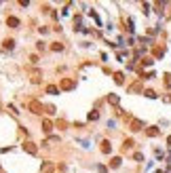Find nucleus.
I'll list each match as a JSON object with an SVG mask.
<instances>
[{
	"label": "nucleus",
	"instance_id": "obj_2",
	"mask_svg": "<svg viewBox=\"0 0 171 173\" xmlns=\"http://www.w3.org/2000/svg\"><path fill=\"white\" fill-rule=\"evenodd\" d=\"M30 112H34V114H42V104H40V101H30Z\"/></svg>",
	"mask_w": 171,
	"mask_h": 173
},
{
	"label": "nucleus",
	"instance_id": "obj_18",
	"mask_svg": "<svg viewBox=\"0 0 171 173\" xmlns=\"http://www.w3.org/2000/svg\"><path fill=\"white\" fill-rule=\"evenodd\" d=\"M131 146H133V139H125V144H122V150L127 152V150H129Z\"/></svg>",
	"mask_w": 171,
	"mask_h": 173
},
{
	"label": "nucleus",
	"instance_id": "obj_10",
	"mask_svg": "<svg viewBox=\"0 0 171 173\" xmlns=\"http://www.w3.org/2000/svg\"><path fill=\"white\" fill-rule=\"evenodd\" d=\"M120 163H122L120 156H114V158L110 160V167H112V169H116V167H120Z\"/></svg>",
	"mask_w": 171,
	"mask_h": 173
},
{
	"label": "nucleus",
	"instance_id": "obj_8",
	"mask_svg": "<svg viewBox=\"0 0 171 173\" xmlns=\"http://www.w3.org/2000/svg\"><path fill=\"white\" fill-rule=\"evenodd\" d=\"M146 133L150 135V137H156V135L161 133V131H158V127H148V129H146Z\"/></svg>",
	"mask_w": 171,
	"mask_h": 173
},
{
	"label": "nucleus",
	"instance_id": "obj_19",
	"mask_svg": "<svg viewBox=\"0 0 171 173\" xmlns=\"http://www.w3.org/2000/svg\"><path fill=\"white\" fill-rule=\"evenodd\" d=\"M51 49H53V51H63V45H59V42H53Z\"/></svg>",
	"mask_w": 171,
	"mask_h": 173
},
{
	"label": "nucleus",
	"instance_id": "obj_6",
	"mask_svg": "<svg viewBox=\"0 0 171 173\" xmlns=\"http://www.w3.org/2000/svg\"><path fill=\"white\" fill-rule=\"evenodd\" d=\"M101 152H104V154H110V152H112V144L108 142V139H104V142H101Z\"/></svg>",
	"mask_w": 171,
	"mask_h": 173
},
{
	"label": "nucleus",
	"instance_id": "obj_11",
	"mask_svg": "<svg viewBox=\"0 0 171 173\" xmlns=\"http://www.w3.org/2000/svg\"><path fill=\"white\" fill-rule=\"evenodd\" d=\"M47 93H49V95H57V93H59V89H57L55 85H49V86H47Z\"/></svg>",
	"mask_w": 171,
	"mask_h": 173
},
{
	"label": "nucleus",
	"instance_id": "obj_24",
	"mask_svg": "<svg viewBox=\"0 0 171 173\" xmlns=\"http://www.w3.org/2000/svg\"><path fill=\"white\" fill-rule=\"evenodd\" d=\"M133 158H135V160H144V154H142V152H135V156H133Z\"/></svg>",
	"mask_w": 171,
	"mask_h": 173
},
{
	"label": "nucleus",
	"instance_id": "obj_25",
	"mask_svg": "<svg viewBox=\"0 0 171 173\" xmlns=\"http://www.w3.org/2000/svg\"><path fill=\"white\" fill-rule=\"evenodd\" d=\"M167 144H169V146H171V135H169V137H167Z\"/></svg>",
	"mask_w": 171,
	"mask_h": 173
},
{
	"label": "nucleus",
	"instance_id": "obj_22",
	"mask_svg": "<svg viewBox=\"0 0 171 173\" xmlns=\"http://www.w3.org/2000/svg\"><path fill=\"white\" fill-rule=\"evenodd\" d=\"M144 95H146V97H150V99H154V97H156V93H154V91H152V89H148V91H146V93H144Z\"/></svg>",
	"mask_w": 171,
	"mask_h": 173
},
{
	"label": "nucleus",
	"instance_id": "obj_7",
	"mask_svg": "<svg viewBox=\"0 0 171 173\" xmlns=\"http://www.w3.org/2000/svg\"><path fill=\"white\" fill-rule=\"evenodd\" d=\"M114 83L122 85V83H125V74H122V72H114Z\"/></svg>",
	"mask_w": 171,
	"mask_h": 173
},
{
	"label": "nucleus",
	"instance_id": "obj_21",
	"mask_svg": "<svg viewBox=\"0 0 171 173\" xmlns=\"http://www.w3.org/2000/svg\"><path fill=\"white\" fill-rule=\"evenodd\" d=\"M51 169H53V165H51V163H47V165H42V173H49Z\"/></svg>",
	"mask_w": 171,
	"mask_h": 173
},
{
	"label": "nucleus",
	"instance_id": "obj_5",
	"mask_svg": "<svg viewBox=\"0 0 171 173\" xmlns=\"http://www.w3.org/2000/svg\"><path fill=\"white\" fill-rule=\"evenodd\" d=\"M142 129H144V122L137 120V118H133L131 120V131H142Z\"/></svg>",
	"mask_w": 171,
	"mask_h": 173
},
{
	"label": "nucleus",
	"instance_id": "obj_9",
	"mask_svg": "<svg viewBox=\"0 0 171 173\" xmlns=\"http://www.w3.org/2000/svg\"><path fill=\"white\" fill-rule=\"evenodd\" d=\"M108 104H112V106H118V95L110 93V95H108Z\"/></svg>",
	"mask_w": 171,
	"mask_h": 173
},
{
	"label": "nucleus",
	"instance_id": "obj_20",
	"mask_svg": "<svg viewBox=\"0 0 171 173\" xmlns=\"http://www.w3.org/2000/svg\"><path fill=\"white\" fill-rule=\"evenodd\" d=\"M129 91H133V93H137V91H142V83H135V85H133Z\"/></svg>",
	"mask_w": 171,
	"mask_h": 173
},
{
	"label": "nucleus",
	"instance_id": "obj_17",
	"mask_svg": "<svg viewBox=\"0 0 171 173\" xmlns=\"http://www.w3.org/2000/svg\"><path fill=\"white\" fill-rule=\"evenodd\" d=\"M97 118H99V112H97V110L89 112V120H97Z\"/></svg>",
	"mask_w": 171,
	"mask_h": 173
},
{
	"label": "nucleus",
	"instance_id": "obj_16",
	"mask_svg": "<svg viewBox=\"0 0 171 173\" xmlns=\"http://www.w3.org/2000/svg\"><path fill=\"white\" fill-rule=\"evenodd\" d=\"M163 55H165V49H161V47L154 49V57H163Z\"/></svg>",
	"mask_w": 171,
	"mask_h": 173
},
{
	"label": "nucleus",
	"instance_id": "obj_15",
	"mask_svg": "<svg viewBox=\"0 0 171 173\" xmlns=\"http://www.w3.org/2000/svg\"><path fill=\"white\" fill-rule=\"evenodd\" d=\"M47 144H59V137H57V135H53V137H49L42 146H47Z\"/></svg>",
	"mask_w": 171,
	"mask_h": 173
},
{
	"label": "nucleus",
	"instance_id": "obj_12",
	"mask_svg": "<svg viewBox=\"0 0 171 173\" xmlns=\"http://www.w3.org/2000/svg\"><path fill=\"white\" fill-rule=\"evenodd\" d=\"M7 23L11 25V28H17V25H19V19H17V17H9Z\"/></svg>",
	"mask_w": 171,
	"mask_h": 173
},
{
	"label": "nucleus",
	"instance_id": "obj_3",
	"mask_svg": "<svg viewBox=\"0 0 171 173\" xmlns=\"http://www.w3.org/2000/svg\"><path fill=\"white\" fill-rule=\"evenodd\" d=\"M23 150H25V152H30V154H36V152H38V148H36L34 142H23Z\"/></svg>",
	"mask_w": 171,
	"mask_h": 173
},
{
	"label": "nucleus",
	"instance_id": "obj_1",
	"mask_svg": "<svg viewBox=\"0 0 171 173\" xmlns=\"http://www.w3.org/2000/svg\"><path fill=\"white\" fill-rule=\"evenodd\" d=\"M74 86H76V83H74L72 78H63L61 83H59V89H63V91H72Z\"/></svg>",
	"mask_w": 171,
	"mask_h": 173
},
{
	"label": "nucleus",
	"instance_id": "obj_26",
	"mask_svg": "<svg viewBox=\"0 0 171 173\" xmlns=\"http://www.w3.org/2000/svg\"><path fill=\"white\" fill-rule=\"evenodd\" d=\"M169 101H171V97H169Z\"/></svg>",
	"mask_w": 171,
	"mask_h": 173
},
{
	"label": "nucleus",
	"instance_id": "obj_4",
	"mask_svg": "<svg viewBox=\"0 0 171 173\" xmlns=\"http://www.w3.org/2000/svg\"><path fill=\"white\" fill-rule=\"evenodd\" d=\"M40 78H42L40 70H32V72H30V80H32V83H40Z\"/></svg>",
	"mask_w": 171,
	"mask_h": 173
},
{
	"label": "nucleus",
	"instance_id": "obj_23",
	"mask_svg": "<svg viewBox=\"0 0 171 173\" xmlns=\"http://www.w3.org/2000/svg\"><path fill=\"white\" fill-rule=\"evenodd\" d=\"M142 63H144V66H152V63H154V61H152V59H150V57H144V59H142Z\"/></svg>",
	"mask_w": 171,
	"mask_h": 173
},
{
	"label": "nucleus",
	"instance_id": "obj_13",
	"mask_svg": "<svg viewBox=\"0 0 171 173\" xmlns=\"http://www.w3.org/2000/svg\"><path fill=\"white\" fill-rule=\"evenodd\" d=\"M51 127H53V122H51V120H47V118H45V120H42V129H45V131L49 133V131H51Z\"/></svg>",
	"mask_w": 171,
	"mask_h": 173
},
{
	"label": "nucleus",
	"instance_id": "obj_14",
	"mask_svg": "<svg viewBox=\"0 0 171 173\" xmlns=\"http://www.w3.org/2000/svg\"><path fill=\"white\" fill-rule=\"evenodd\" d=\"M2 47H4V49H9V51H11V49H13V47H15V42H13V40H11V38H7V40H4V42H2Z\"/></svg>",
	"mask_w": 171,
	"mask_h": 173
}]
</instances>
